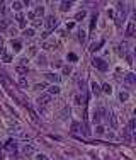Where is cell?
I'll list each match as a JSON object with an SVG mask.
<instances>
[{"mask_svg": "<svg viewBox=\"0 0 136 160\" xmlns=\"http://www.w3.org/2000/svg\"><path fill=\"white\" fill-rule=\"evenodd\" d=\"M92 65H94L97 70H100V72H107V63H105L104 60H100V58H94V61H92Z\"/></svg>", "mask_w": 136, "mask_h": 160, "instance_id": "cell-2", "label": "cell"}, {"mask_svg": "<svg viewBox=\"0 0 136 160\" xmlns=\"http://www.w3.org/2000/svg\"><path fill=\"white\" fill-rule=\"evenodd\" d=\"M135 126H136V121L135 119H131L129 121V129H128V131H135Z\"/></svg>", "mask_w": 136, "mask_h": 160, "instance_id": "cell-31", "label": "cell"}, {"mask_svg": "<svg viewBox=\"0 0 136 160\" xmlns=\"http://www.w3.org/2000/svg\"><path fill=\"white\" fill-rule=\"evenodd\" d=\"M22 5H24L22 2H17V0H16V2H12V9H14V10H17V12L22 9Z\"/></svg>", "mask_w": 136, "mask_h": 160, "instance_id": "cell-13", "label": "cell"}, {"mask_svg": "<svg viewBox=\"0 0 136 160\" xmlns=\"http://www.w3.org/2000/svg\"><path fill=\"white\" fill-rule=\"evenodd\" d=\"M95 133H97V135H102V133H104V128H102V126H97V128H95Z\"/></svg>", "mask_w": 136, "mask_h": 160, "instance_id": "cell-34", "label": "cell"}, {"mask_svg": "<svg viewBox=\"0 0 136 160\" xmlns=\"http://www.w3.org/2000/svg\"><path fill=\"white\" fill-rule=\"evenodd\" d=\"M95 21H97V16L92 17V22H90V31H94V29H95Z\"/></svg>", "mask_w": 136, "mask_h": 160, "instance_id": "cell-28", "label": "cell"}, {"mask_svg": "<svg viewBox=\"0 0 136 160\" xmlns=\"http://www.w3.org/2000/svg\"><path fill=\"white\" fill-rule=\"evenodd\" d=\"M19 85H21L22 89H26V87H27V80H26V77H21V79H19Z\"/></svg>", "mask_w": 136, "mask_h": 160, "instance_id": "cell-18", "label": "cell"}, {"mask_svg": "<svg viewBox=\"0 0 136 160\" xmlns=\"http://www.w3.org/2000/svg\"><path fill=\"white\" fill-rule=\"evenodd\" d=\"M100 92H104V94L111 96V94H112V87H111L109 84H104V85H102V89H100Z\"/></svg>", "mask_w": 136, "mask_h": 160, "instance_id": "cell-12", "label": "cell"}, {"mask_svg": "<svg viewBox=\"0 0 136 160\" xmlns=\"http://www.w3.org/2000/svg\"><path fill=\"white\" fill-rule=\"evenodd\" d=\"M0 43H2V41H0Z\"/></svg>", "mask_w": 136, "mask_h": 160, "instance_id": "cell-37", "label": "cell"}, {"mask_svg": "<svg viewBox=\"0 0 136 160\" xmlns=\"http://www.w3.org/2000/svg\"><path fill=\"white\" fill-rule=\"evenodd\" d=\"M63 73L68 75V73H70V68H68V67H65V68H63Z\"/></svg>", "mask_w": 136, "mask_h": 160, "instance_id": "cell-36", "label": "cell"}, {"mask_svg": "<svg viewBox=\"0 0 136 160\" xmlns=\"http://www.w3.org/2000/svg\"><path fill=\"white\" fill-rule=\"evenodd\" d=\"M32 152H34V150H32L31 145H26V147H24V153H26V155H31Z\"/></svg>", "mask_w": 136, "mask_h": 160, "instance_id": "cell-24", "label": "cell"}, {"mask_svg": "<svg viewBox=\"0 0 136 160\" xmlns=\"http://www.w3.org/2000/svg\"><path fill=\"white\" fill-rule=\"evenodd\" d=\"M36 160H49L46 157V155H43V153H39V155H36Z\"/></svg>", "mask_w": 136, "mask_h": 160, "instance_id": "cell-32", "label": "cell"}, {"mask_svg": "<svg viewBox=\"0 0 136 160\" xmlns=\"http://www.w3.org/2000/svg\"><path fill=\"white\" fill-rule=\"evenodd\" d=\"M5 150H7V152H10V153H16V152H17V145H16V141L9 140V141L5 143Z\"/></svg>", "mask_w": 136, "mask_h": 160, "instance_id": "cell-5", "label": "cell"}, {"mask_svg": "<svg viewBox=\"0 0 136 160\" xmlns=\"http://www.w3.org/2000/svg\"><path fill=\"white\" fill-rule=\"evenodd\" d=\"M123 138H124L126 141H131V135H129L128 129H123Z\"/></svg>", "mask_w": 136, "mask_h": 160, "instance_id": "cell-19", "label": "cell"}, {"mask_svg": "<svg viewBox=\"0 0 136 160\" xmlns=\"http://www.w3.org/2000/svg\"><path fill=\"white\" fill-rule=\"evenodd\" d=\"M44 24H46L48 32H49V31H55V29L58 27V19H56L55 16H48V17H46V22H44Z\"/></svg>", "mask_w": 136, "mask_h": 160, "instance_id": "cell-1", "label": "cell"}, {"mask_svg": "<svg viewBox=\"0 0 136 160\" xmlns=\"http://www.w3.org/2000/svg\"><path fill=\"white\" fill-rule=\"evenodd\" d=\"M85 17V12L82 10V12H78V14H77V16H75V19H77V21H82V19H84Z\"/></svg>", "mask_w": 136, "mask_h": 160, "instance_id": "cell-29", "label": "cell"}, {"mask_svg": "<svg viewBox=\"0 0 136 160\" xmlns=\"http://www.w3.org/2000/svg\"><path fill=\"white\" fill-rule=\"evenodd\" d=\"M85 39H87V36H85V32H84V31H80V32H78V41H80L82 44H84V43H85Z\"/></svg>", "mask_w": 136, "mask_h": 160, "instance_id": "cell-20", "label": "cell"}, {"mask_svg": "<svg viewBox=\"0 0 136 160\" xmlns=\"http://www.w3.org/2000/svg\"><path fill=\"white\" fill-rule=\"evenodd\" d=\"M109 117H111V124H112V128H116V126H117V121H116V116H114V114H112V112H111V114H109Z\"/></svg>", "mask_w": 136, "mask_h": 160, "instance_id": "cell-23", "label": "cell"}, {"mask_svg": "<svg viewBox=\"0 0 136 160\" xmlns=\"http://www.w3.org/2000/svg\"><path fill=\"white\" fill-rule=\"evenodd\" d=\"M68 58L72 60V61H75V60H77V56H75V55H73V53H70V55H68Z\"/></svg>", "mask_w": 136, "mask_h": 160, "instance_id": "cell-35", "label": "cell"}, {"mask_svg": "<svg viewBox=\"0 0 136 160\" xmlns=\"http://www.w3.org/2000/svg\"><path fill=\"white\" fill-rule=\"evenodd\" d=\"M12 48H14V51H21V43L19 41H12Z\"/></svg>", "mask_w": 136, "mask_h": 160, "instance_id": "cell-21", "label": "cell"}, {"mask_svg": "<svg viewBox=\"0 0 136 160\" xmlns=\"http://www.w3.org/2000/svg\"><path fill=\"white\" fill-rule=\"evenodd\" d=\"M39 67H43V65H46V58H44V56H39Z\"/></svg>", "mask_w": 136, "mask_h": 160, "instance_id": "cell-33", "label": "cell"}, {"mask_svg": "<svg viewBox=\"0 0 136 160\" xmlns=\"http://www.w3.org/2000/svg\"><path fill=\"white\" fill-rule=\"evenodd\" d=\"M24 36H27V37H32L34 36V29H32V27H29V29H24Z\"/></svg>", "mask_w": 136, "mask_h": 160, "instance_id": "cell-17", "label": "cell"}, {"mask_svg": "<svg viewBox=\"0 0 136 160\" xmlns=\"http://www.w3.org/2000/svg\"><path fill=\"white\" fill-rule=\"evenodd\" d=\"M90 89H92V94H94V96H99V94H100V87L97 85L95 82H92V84H90Z\"/></svg>", "mask_w": 136, "mask_h": 160, "instance_id": "cell-11", "label": "cell"}, {"mask_svg": "<svg viewBox=\"0 0 136 160\" xmlns=\"http://www.w3.org/2000/svg\"><path fill=\"white\" fill-rule=\"evenodd\" d=\"M80 128H82V124H80V123H73V124H72V131H78Z\"/></svg>", "mask_w": 136, "mask_h": 160, "instance_id": "cell-27", "label": "cell"}, {"mask_svg": "<svg viewBox=\"0 0 136 160\" xmlns=\"http://www.w3.org/2000/svg\"><path fill=\"white\" fill-rule=\"evenodd\" d=\"M124 80H126V84H129V85H133L136 82V77H135V73H128L124 77Z\"/></svg>", "mask_w": 136, "mask_h": 160, "instance_id": "cell-7", "label": "cell"}, {"mask_svg": "<svg viewBox=\"0 0 136 160\" xmlns=\"http://www.w3.org/2000/svg\"><path fill=\"white\" fill-rule=\"evenodd\" d=\"M27 112H29V116H31L32 123H39V117H37V114H36L34 111H32L31 107H27Z\"/></svg>", "mask_w": 136, "mask_h": 160, "instance_id": "cell-8", "label": "cell"}, {"mask_svg": "<svg viewBox=\"0 0 136 160\" xmlns=\"http://www.w3.org/2000/svg\"><path fill=\"white\" fill-rule=\"evenodd\" d=\"M9 27V21H0V31H5Z\"/></svg>", "mask_w": 136, "mask_h": 160, "instance_id": "cell-22", "label": "cell"}, {"mask_svg": "<svg viewBox=\"0 0 136 160\" xmlns=\"http://www.w3.org/2000/svg\"><path fill=\"white\" fill-rule=\"evenodd\" d=\"M135 32H136V22L129 21V22H128V27H126V36L133 37V36H135Z\"/></svg>", "mask_w": 136, "mask_h": 160, "instance_id": "cell-4", "label": "cell"}, {"mask_svg": "<svg viewBox=\"0 0 136 160\" xmlns=\"http://www.w3.org/2000/svg\"><path fill=\"white\" fill-rule=\"evenodd\" d=\"M17 21H19V27L21 29H26V22H24V14H17Z\"/></svg>", "mask_w": 136, "mask_h": 160, "instance_id": "cell-9", "label": "cell"}, {"mask_svg": "<svg viewBox=\"0 0 136 160\" xmlns=\"http://www.w3.org/2000/svg\"><path fill=\"white\" fill-rule=\"evenodd\" d=\"M17 73H21V75H27V67H22V65H19L17 67Z\"/></svg>", "mask_w": 136, "mask_h": 160, "instance_id": "cell-15", "label": "cell"}, {"mask_svg": "<svg viewBox=\"0 0 136 160\" xmlns=\"http://www.w3.org/2000/svg\"><path fill=\"white\" fill-rule=\"evenodd\" d=\"M67 116H70V109H68V107H65V109H63V112H61V117H63V119H67Z\"/></svg>", "mask_w": 136, "mask_h": 160, "instance_id": "cell-26", "label": "cell"}, {"mask_svg": "<svg viewBox=\"0 0 136 160\" xmlns=\"http://www.w3.org/2000/svg\"><path fill=\"white\" fill-rule=\"evenodd\" d=\"M41 26V19H32V29Z\"/></svg>", "mask_w": 136, "mask_h": 160, "instance_id": "cell-25", "label": "cell"}, {"mask_svg": "<svg viewBox=\"0 0 136 160\" xmlns=\"http://www.w3.org/2000/svg\"><path fill=\"white\" fill-rule=\"evenodd\" d=\"M102 44H104V41H99V43L92 44V46H90V51H92V53H94V51H97V49H99L100 46H102Z\"/></svg>", "mask_w": 136, "mask_h": 160, "instance_id": "cell-16", "label": "cell"}, {"mask_svg": "<svg viewBox=\"0 0 136 160\" xmlns=\"http://www.w3.org/2000/svg\"><path fill=\"white\" fill-rule=\"evenodd\" d=\"M49 101H51V96H49V94H41V96L37 97V104H39V107H41V106H48Z\"/></svg>", "mask_w": 136, "mask_h": 160, "instance_id": "cell-3", "label": "cell"}, {"mask_svg": "<svg viewBox=\"0 0 136 160\" xmlns=\"http://www.w3.org/2000/svg\"><path fill=\"white\" fill-rule=\"evenodd\" d=\"M128 97H129V96H128L126 92H121V94H119V99H121L123 102H124V101H128Z\"/></svg>", "mask_w": 136, "mask_h": 160, "instance_id": "cell-30", "label": "cell"}, {"mask_svg": "<svg viewBox=\"0 0 136 160\" xmlns=\"http://www.w3.org/2000/svg\"><path fill=\"white\" fill-rule=\"evenodd\" d=\"M60 90H61V89H60L58 85H51L49 89H48V94H49V96H53V94L56 96V94H60Z\"/></svg>", "mask_w": 136, "mask_h": 160, "instance_id": "cell-10", "label": "cell"}, {"mask_svg": "<svg viewBox=\"0 0 136 160\" xmlns=\"http://www.w3.org/2000/svg\"><path fill=\"white\" fill-rule=\"evenodd\" d=\"M60 7H61V10H63V12H67L68 9L72 7V2H67V0H65V2H61V5H60Z\"/></svg>", "mask_w": 136, "mask_h": 160, "instance_id": "cell-14", "label": "cell"}, {"mask_svg": "<svg viewBox=\"0 0 136 160\" xmlns=\"http://www.w3.org/2000/svg\"><path fill=\"white\" fill-rule=\"evenodd\" d=\"M46 79L49 80V82H55V84H58V82L61 80V77H60V75H56V73H46Z\"/></svg>", "mask_w": 136, "mask_h": 160, "instance_id": "cell-6", "label": "cell"}]
</instances>
